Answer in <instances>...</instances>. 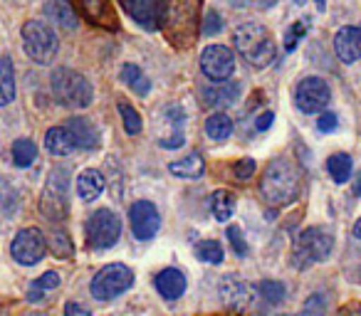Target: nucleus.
<instances>
[{
	"label": "nucleus",
	"mask_w": 361,
	"mask_h": 316,
	"mask_svg": "<svg viewBox=\"0 0 361 316\" xmlns=\"http://www.w3.org/2000/svg\"><path fill=\"white\" fill-rule=\"evenodd\" d=\"M223 30V18L216 11H208L206 18L201 20V35L203 37H213Z\"/></svg>",
	"instance_id": "34"
},
{
	"label": "nucleus",
	"mask_w": 361,
	"mask_h": 316,
	"mask_svg": "<svg viewBox=\"0 0 361 316\" xmlns=\"http://www.w3.org/2000/svg\"><path fill=\"white\" fill-rule=\"evenodd\" d=\"M134 284V272L129 270L126 265H106L92 277V284H90V291L94 299L99 301H111L116 296L124 294L129 286Z\"/></svg>",
	"instance_id": "6"
},
{
	"label": "nucleus",
	"mask_w": 361,
	"mask_h": 316,
	"mask_svg": "<svg viewBox=\"0 0 361 316\" xmlns=\"http://www.w3.org/2000/svg\"><path fill=\"white\" fill-rule=\"evenodd\" d=\"M334 52L344 65H354L356 60H361V27H339L334 35Z\"/></svg>",
	"instance_id": "15"
},
{
	"label": "nucleus",
	"mask_w": 361,
	"mask_h": 316,
	"mask_svg": "<svg viewBox=\"0 0 361 316\" xmlns=\"http://www.w3.org/2000/svg\"><path fill=\"white\" fill-rule=\"evenodd\" d=\"M228 240H231V245H233V250H235V255L238 257H245L247 255V242H245V235H243V230L238 225H231L228 227Z\"/></svg>",
	"instance_id": "35"
},
{
	"label": "nucleus",
	"mask_w": 361,
	"mask_h": 316,
	"mask_svg": "<svg viewBox=\"0 0 361 316\" xmlns=\"http://www.w3.org/2000/svg\"><path fill=\"white\" fill-rule=\"evenodd\" d=\"M336 126H339V119H336L334 114H329V111H319V119H317V129L324 131V134H331V131H336Z\"/></svg>",
	"instance_id": "40"
},
{
	"label": "nucleus",
	"mask_w": 361,
	"mask_h": 316,
	"mask_svg": "<svg viewBox=\"0 0 361 316\" xmlns=\"http://www.w3.org/2000/svg\"><path fill=\"white\" fill-rule=\"evenodd\" d=\"M42 291H45V289H40V286L35 284V289L27 291V301H40L42 299Z\"/></svg>",
	"instance_id": "45"
},
{
	"label": "nucleus",
	"mask_w": 361,
	"mask_h": 316,
	"mask_svg": "<svg viewBox=\"0 0 361 316\" xmlns=\"http://www.w3.org/2000/svg\"><path fill=\"white\" fill-rule=\"evenodd\" d=\"M124 13L141 25L144 30H156L159 27V6L161 0H119Z\"/></svg>",
	"instance_id": "16"
},
{
	"label": "nucleus",
	"mask_w": 361,
	"mask_h": 316,
	"mask_svg": "<svg viewBox=\"0 0 361 316\" xmlns=\"http://www.w3.org/2000/svg\"><path fill=\"white\" fill-rule=\"evenodd\" d=\"M169 171L173 173L176 178H188V181H193V178L203 176V171H206V163H203V156L198 153V151H193V153H188L186 158L169 163Z\"/></svg>",
	"instance_id": "23"
},
{
	"label": "nucleus",
	"mask_w": 361,
	"mask_h": 316,
	"mask_svg": "<svg viewBox=\"0 0 361 316\" xmlns=\"http://www.w3.org/2000/svg\"><path fill=\"white\" fill-rule=\"evenodd\" d=\"M121 237V220L111 210H94L87 220V242L92 250H109Z\"/></svg>",
	"instance_id": "9"
},
{
	"label": "nucleus",
	"mask_w": 361,
	"mask_h": 316,
	"mask_svg": "<svg viewBox=\"0 0 361 316\" xmlns=\"http://www.w3.org/2000/svg\"><path fill=\"white\" fill-rule=\"evenodd\" d=\"M272 121H275V114H272V111H262V114L257 116V121H255V129L257 131H267L272 126Z\"/></svg>",
	"instance_id": "42"
},
{
	"label": "nucleus",
	"mask_w": 361,
	"mask_h": 316,
	"mask_svg": "<svg viewBox=\"0 0 361 316\" xmlns=\"http://www.w3.org/2000/svg\"><path fill=\"white\" fill-rule=\"evenodd\" d=\"M183 144H186V139H183V129H176L171 136H161L159 139L161 148H180Z\"/></svg>",
	"instance_id": "39"
},
{
	"label": "nucleus",
	"mask_w": 361,
	"mask_h": 316,
	"mask_svg": "<svg viewBox=\"0 0 361 316\" xmlns=\"http://www.w3.org/2000/svg\"><path fill=\"white\" fill-rule=\"evenodd\" d=\"M65 314H67V316H72V314H80V316H90L92 311L87 309V306H82V304H75V301H70V304L65 306Z\"/></svg>",
	"instance_id": "44"
},
{
	"label": "nucleus",
	"mask_w": 361,
	"mask_h": 316,
	"mask_svg": "<svg viewBox=\"0 0 361 316\" xmlns=\"http://www.w3.org/2000/svg\"><path fill=\"white\" fill-rule=\"evenodd\" d=\"M35 284L40 286V289H57V286H60V274H57V272H45L42 277H37Z\"/></svg>",
	"instance_id": "41"
},
{
	"label": "nucleus",
	"mask_w": 361,
	"mask_h": 316,
	"mask_svg": "<svg viewBox=\"0 0 361 316\" xmlns=\"http://www.w3.org/2000/svg\"><path fill=\"white\" fill-rule=\"evenodd\" d=\"M201 72L211 82H226L235 72V55L226 45H208L201 52Z\"/></svg>",
	"instance_id": "12"
},
{
	"label": "nucleus",
	"mask_w": 361,
	"mask_h": 316,
	"mask_svg": "<svg viewBox=\"0 0 361 316\" xmlns=\"http://www.w3.org/2000/svg\"><path fill=\"white\" fill-rule=\"evenodd\" d=\"M354 191H356V196H361V176H359V181H356V186H354Z\"/></svg>",
	"instance_id": "49"
},
{
	"label": "nucleus",
	"mask_w": 361,
	"mask_h": 316,
	"mask_svg": "<svg viewBox=\"0 0 361 316\" xmlns=\"http://www.w3.org/2000/svg\"><path fill=\"white\" fill-rule=\"evenodd\" d=\"M295 101L305 114H319L331 101V89L322 77H307L297 84Z\"/></svg>",
	"instance_id": "11"
},
{
	"label": "nucleus",
	"mask_w": 361,
	"mask_h": 316,
	"mask_svg": "<svg viewBox=\"0 0 361 316\" xmlns=\"http://www.w3.org/2000/svg\"><path fill=\"white\" fill-rule=\"evenodd\" d=\"M351 168H354V163H351V156L349 153H334L326 161V171H329V176L334 178L336 183H346L351 178Z\"/></svg>",
	"instance_id": "29"
},
{
	"label": "nucleus",
	"mask_w": 361,
	"mask_h": 316,
	"mask_svg": "<svg viewBox=\"0 0 361 316\" xmlns=\"http://www.w3.org/2000/svg\"><path fill=\"white\" fill-rule=\"evenodd\" d=\"M257 171V163L252 161V158H240V161L235 163V178L238 181H247V178H252V173Z\"/></svg>",
	"instance_id": "38"
},
{
	"label": "nucleus",
	"mask_w": 361,
	"mask_h": 316,
	"mask_svg": "<svg viewBox=\"0 0 361 316\" xmlns=\"http://www.w3.org/2000/svg\"><path fill=\"white\" fill-rule=\"evenodd\" d=\"M240 96V82H213V87L203 89V101L213 109H226V106L235 104V99Z\"/></svg>",
	"instance_id": "18"
},
{
	"label": "nucleus",
	"mask_w": 361,
	"mask_h": 316,
	"mask_svg": "<svg viewBox=\"0 0 361 316\" xmlns=\"http://www.w3.org/2000/svg\"><path fill=\"white\" fill-rule=\"evenodd\" d=\"M260 196L270 206H290L300 196V171L287 158H272L260 176Z\"/></svg>",
	"instance_id": "2"
},
{
	"label": "nucleus",
	"mask_w": 361,
	"mask_h": 316,
	"mask_svg": "<svg viewBox=\"0 0 361 316\" xmlns=\"http://www.w3.org/2000/svg\"><path fill=\"white\" fill-rule=\"evenodd\" d=\"M196 257L201 262H206V265H221V262L226 260L221 242H216V240H203V242H198V245H196Z\"/></svg>",
	"instance_id": "31"
},
{
	"label": "nucleus",
	"mask_w": 361,
	"mask_h": 316,
	"mask_svg": "<svg viewBox=\"0 0 361 316\" xmlns=\"http://www.w3.org/2000/svg\"><path fill=\"white\" fill-rule=\"evenodd\" d=\"M154 286L156 291H159L164 299L169 301H176L183 296V291H186V274L180 270H173V267H169V270L159 272L154 279Z\"/></svg>",
	"instance_id": "19"
},
{
	"label": "nucleus",
	"mask_w": 361,
	"mask_h": 316,
	"mask_svg": "<svg viewBox=\"0 0 361 316\" xmlns=\"http://www.w3.org/2000/svg\"><path fill=\"white\" fill-rule=\"evenodd\" d=\"M305 30H307V25L305 23H295V25L287 30V35H285V50L287 52H295V47H297V42L305 37Z\"/></svg>",
	"instance_id": "37"
},
{
	"label": "nucleus",
	"mask_w": 361,
	"mask_h": 316,
	"mask_svg": "<svg viewBox=\"0 0 361 316\" xmlns=\"http://www.w3.org/2000/svg\"><path fill=\"white\" fill-rule=\"evenodd\" d=\"M119 77H121V82H124V84L134 91V94H139V96L149 94L151 84H149V80H146V75L136 65H124V67H121V72H119Z\"/></svg>",
	"instance_id": "27"
},
{
	"label": "nucleus",
	"mask_w": 361,
	"mask_h": 316,
	"mask_svg": "<svg viewBox=\"0 0 361 316\" xmlns=\"http://www.w3.org/2000/svg\"><path fill=\"white\" fill-rule=\"evenodd\" d=\"M275 3H277V0H260L262 8H270V6H275Z\"/></svg>",
	"instance_id": "48"
},
{
	"label": "nucleus",
	"mask_w": 361,
	"mask_h": 316,
	"mask_svg": "<svg viewBox=\"0 0 361 316\" xmlns=\"http://www.w3.org/2000/svg\"><path fill=\"white\" fill-rule=\"evenodd\" d=\"M314 3H317V11H319V13L326 11V0H314Z\"/></svg>",
	"instance_id": "47"
},
{
	"label": "nucleus",
	"mask_w": 361,
	"mask_h": 316,
	"mask_svg": "<svg viewBox=\"0 0 361 316\" xmlns=\"http://www.w3.org/2000/svg\"><path fill=\"white\" fill-rule=\"evenodd\" d=\"M334 240L326 230L322 227H307L297 235L295 240V265L297 267H310L314 262H324L331 255Z\"/></svg>",
	"instance_id": "7"
},
{
	"label": "nucleus",
	"mask_w": 361,
	"mask_h": 316,
	"mask_svg": "<svg viewBox=\"0 0 361 316\" xmlns=\"http://www.w3.org/2000/svg\"><path fill=\"white\" fill-rule=\"evenodd\" d=\"M218 296H221L223 304H226L228 309H233V311H247L252 306V301H255L252 286L247 284L245 279L235 277V274L223 277L221 284H218Z\"/></svg>",
	"instance_id": "14"
},
{
	"label": "nucleus",
	"mask_w": 361,
	"mask_h": 316,
	"mask_svg": "<svg viewBox=\"0 0 361 316\" xmlns=\"http://www.w3.org/2000/svg\"><path fill=\"white\" fill-rule=\"evenodd\" d=\"M159 27L176 47H188L201 32L198 0H161Z\"/></svg>",
	"instance_id": "1"
},
{
	"label": "nucleus",
	"mask_w": 361,
	"mask_h": 316,
	"mask_svg": "<svg viewBox=\"0 0 361 316\" xmlns=\"http://www.w3.org/2000/svg\"><path fill=\"white\" fill-rule=\"evenodd\" d=\"M67 191H70V171L62 166L52 168L40 198V210L47 215V220H62L67 213Z\"/></svg>",
	"instance_id": "8"
},
{
	"label": "nucleus",
	"mask_w": 361,
	"mask_h": 316,
	"mask_svg": "<svg viewBox=\"0 0 361 316\" xmlns=\"http://www.w3.org/2000/svg\"><path fill=\"white\" fill-rule=\"evenodd\" d=\"M206 134L211 136L213 141H226L231 139L233 134V119L226 114V111H213L206 119Z\"/></svg>",
	"instance_id": "25"
},
{
	"label": "nucleus",
	"mask_w": 361,
	"mask_h": 316,
	"mask_svg": "<svg viewBox=\"0 0 361 316\" xmlns=\"http://www.w3.org/2000/svg\"><path fill=\"white\" fill-rule=\"evenodd\" d=\"M104 176H102V171H97V168H87V171H82L80 176H77V196L82 198L85 203H94L97 198L104 193Z\"/></svg>",
	"instance_id": "20"
},
{
	"label": "nucleus",
	"mask_w": 361,
	"mask_h": 316,
	"mask_svg": "<svg viewBox=\"0 0 361 316\" xmlns=\"http://www.w3.org/2000/svg\"><path fill=\"white\" fill-rule=\"evenodd\" d=\"M211 210L218 222H228L235 213V196L231 191H216L211 198Z\"/></svg>",
	"instance_id": "26"
},
{
	"label": "nucleus",
	"mask_w": 361,
	"mask_h": 316,
	"mask_svg": "<svg viewBox=\"0 0 361 316\" xmlns=\"http://www.w3.org/2000/svg\"><path fill=\"white\" fill-rule=\"evenodd\" d=\"M164 116H166V121L173 126V129H183V124H186V111L180 109L178 104H169V106H166Z\"/></svg>",
	"instance_id": "36"
},
{
	"label": "nucleus",
	"mask_w": 361,
	"mask_h": 316,
	"mask_svg": "<svg viewBox=\"0 0 361 316\" xmlns=\"http://www.w3.org/2000/svg\"><path fill=\"white\" fill-rule=\"evenodd\" d=\"M354 237H356V240H361V217L356 220V225H354Z\"/></svg>",
	"instance_id": "46"
},
{
	"label": "nucleus",
	"mask_w": 361,
	"mask_h": 316,
	"mask_svg": "<svg viewBox=\"0 0 361 316\" xmlns=\"http://www.w3.org/2000/svg\"><path fill=\"white\" fill-rule=\"evenodd\" d=\"M50 89L57 104L67 106V109H87L94 99V89H92L90 80L80 72L62 67L55 70L50 77Z\"/></svg>",
	"instance_id": "4"
},
{
	"label": "nucleus",
	"mask_w": 361,
	"mask_h": 316,
	"mask_svg": "<svg viewBox=\"0 0 361 316\" xmlns=\"http://www.w3.org/2000/svg\"><path fill=\"white\" fill-rule=\"evenodd\" d=\"M312 311H324V299H319V294H314L305 304V314H312Z\"/></svg>",
	"instance_id": "43"
},
{
	"label": "nucleus",
	"mask_w": 361,
	"mask_h": 316,
	"mask_svg": "<svg viewBox=\"0 0 361 316\" xmlns=\"http://www.w3.org/2000/svg\"><path fill=\"white\" fill-rule=\"evenodd\" d=\"M295 3H297V6H305V0H295Z\"/></svg>",
	"instance_id": "50"
},
{
	"label": "nucleus",
	"mask_w": 361,
	"mask_h": 316,
	"mask_svg": "<svg viewBox=\"0 0 361 316\" xmlns=\"http://www.w3.org/2000/svg\"><path fill=\"white\" fill-rule=\"evenodd\" d=\"M45 252H47L45 235L37 227H25L11 242V255L18 265H25V267L37 265L45 257Z\"/></svg>",
	"instance_id": "10"
},
{
	"label": "nucleus",
	"mask_w": 361,
	"mask_h": 316,
	"mask_svg": "<svg viewBox=\"0 0 361 316\" xmlns=\"http://www.w3.org/2000/svg\"><path fill=\"white\" fill-rule=\"evenodd\" d=\"M45 18L55 23V25L67 27V30H75V27L80 25V18H77L70 0H47Z\"/></svg>",
	"instance_id": "21"
},
{
	"label": "nucleus",
	"mask_w": 361,
	"mask_h": 316,
	"mask_svg": "<svg viewBox=\"0 0 361 316\" xmlns=\"http://www.w3.org/2000/svg\"><path fill=\"white\" fill-rule=\"evenodd\" d=\"M20 35L23 47H25L27 57L35 65H52V60L57 57V50H60V40H57V32L45 20H27L23 25Z\"/></svg>",
	"instance_id": "5"
},
{
	"label": "nucleus",
	"mask_w": 361,
	"mask_h": 316,
	"mask_svg": "<svg viewBox=\"0 0 361 316\" xmlns=\"http://www.w3.org/2000/svg\"><path fill=\"white\" fill-rule=\"evenodd\" d=\"M255 291L267 301V304H280L285 299V284L275 279H262L255 284Z\"/></svg>",
	"instance_id": "32"
},
{
	"label": "nucleus",
	"mask_w": 361,
	"mask_h": 316,
	"mask_svg": "<svg viewBox=\"0 0 361 316\" xmlns=\"http://www.w3.org/2000/svg\"><path fill=\"white\" fill-rule=\"evenodd\" d=\"M129 222L136 240H154L161 230V215L151 201H139L129 208Z\"/></svg>",
	"instance_id": "13"
},
{
	"label": "nucleus",
	"mask_w": 361,
	"mask_h": 316,
	"mask_svg": "<svg viewBox=\"0 0 361 316\" xmlns=\"http://www.w3.org/2000/svg\"><path fill=\"white\" fill-rule=\"evenodd\" d=\"M77 3H80L82 13H85L92 23H97V25L109 20V0H77Z\"/></svg>",
	"instance_id": "30"
},
{
	"label": "nucleus",
	"mask_w": 361,
	"mask_h": 316,
	"mask_svg": "<svg viewBox=\"0 0 361 316\" xmlns=\"http://www.w3.org/2000/svg\"><path fill=\"white\" fill-rule=\"evenodd\" d=\"M65 126H67V131H70V136H72V141H75L77 148H85V151L99 148L102 134H99V129H97L92 119H85V116H75V119H70Z\"/></svg>",
	"instance_id": "17"
},
{
	"label": "nucleus",
	"mask_w": 361,
	"mask_h": 316,
	"mask_svg": "<svg viewBox=\"0 0 361 316\" xmlns=\"http://www.w3.org/2000/svg\"><path fill=\"white\" fill-rule=\"evenodd\" d=\"M45 148L50 151L52 156H57V158H65V156H70L77 146H75V141H72L67 126H52V129H47V134H45Z\"/></svg>",
	"instance_id": "22"
},
{
	"label": "nucleus",
	"mask_w": 361,
	"mask_h": 316,
	"mask_svg": "<svg viewBox=\"0 0 361 316\" xmlns=\"http://www.w3.org/2000/svg\"><path fill=\"white\" fill-rule=\"evenodd\" d=\"M233 45L240 52V57L247 62L250 67L257 70H265L275 62L277 57V45L272 32L267 30L260 23H245V25L235 27L233 32Z\"/></svg>",
	"instance_id": "3"
},
{
	"label": "nucleus",
	"mask_w": 361,
	"mask_h": 316,
	"mask_svg": "<svg viewBox=\"0 0 361 316\" xmlns=\"http://www.w3.org/2000/svg\"><path fill=\"white\" fill-rule=\"evenodd\" d=\"M119 114H121V121H124L126 134H129V136L141 134V129H144V121H141L139 111H136L134 106H129L126 101H121V104H119Z\"/></svg>",
	"instance_id": "33"
},
{
	"label": "nucleus",
	"mask_w": 361,
	"mask_h": 316,
	"mask_svg": "<svg viewBox=\"0 0 361 316\" xmlns=\"http://www.w3.org/2000/svg\"><path fill=\"white\" fill-rule=\"evenodd\" d=\"M16 99V70L11 57L0 60V106H8Z\"/></svg>",
	"instance_id": "24"
},
{
	"label": "nucleus",
	"mask_w": 361,
	"mask_h": 316,
	"mask_svg": "<svg viewBox=\"0 0 361 316\" xmlns=\"http://www.w3.org/2000/svg\"><path fill=\"white\" fill-rule=\"evenodd\" d=\"M11 151H13V163H16L18 168L32 166V161L37 158V146H35V141H30V139H18Z\"/></svg>",
	"instance_id": "28"
}]
</instances>
